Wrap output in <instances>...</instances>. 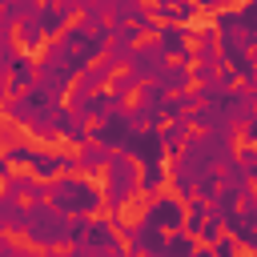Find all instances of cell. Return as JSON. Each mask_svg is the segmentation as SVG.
Wrapping results in <instances>:
<instances>
[{"label": "cell", "mask_w": 257, "mask_h": 257, "mask_svg": "<svg viewBox=\"0 0 257 257\" xmlns=\"http://www.w3.org/2000/svg\"><path fill=\"white\" fill-rule=\"evenodd\" d=\"M149 205H153V193H145L141 185H133V189H128V197H120V201H116L112 217H116L120 225L137 229V225H145V217H149Z\"/></svg>", "instance_id": "1"}, {"label": "cell", "mask_w": 257, "mask_h": 257, "mask_svg": "<svg viewBox=\"0 0 257 257\" xmlns=\"http://www.w3.org/2000/svg\"><path fill=\"white\" fill-rule=\"evenodd\" d=\"M145 84H149V80H141L137 88H124V92H120V108H124V112H137V108H141V92H145Z\"/></svg>", "instance_id": "2"}, {"label": "cell", "mask_w": 257, "mask_h": 257, "mask_svg": "<svg viewBox=\"0 0 257 257\" xmlns=\"http://www.w3.org/2000/svg\"><path fill=\"white\" fill-rule=\"evenodd\" d=\"M8 173H12V177H28V181H40V177H36V165H28L24 157H12V161H8Z\"/></svg>", "instance_id": "3"}, {"label": "cell", "mask_w": 257, "mask_h": 257, "mask_svg": "<svg viewBox=\"0 0 257 257\" xmlns=\"http://www.w3.org/2000/svg\"><path fill=\"white\" fill-rule=\"evenodd\" d=\"M72 249H76L72 241H56V245H48V253H52V257H72Z\"/></svg>", "instance_id": "4"}, {"label": "cell", "mask_w": 257, "mask_h": 257, "mask_svg": "<svg viewBox=\"0 0 257 257\" xmlns=\"http://www.w3.org/2000/svg\"><path fill=\"white\" fill-rule=\"evenodd\" d=\"M153 36H157V32H153V28H149V32H141V36H137V40H133V48H145V44H153Z\"/></svg>", "instance_id": "5"}, {"label": "cell", "mask_w": 257, "mask_h": 257, "mask_svg": "<svg viewBox=\"0 0 257 257\" xmlns=\"http://www.w3.org/2000/svg\"><path fill=\"white\" fill-rule=\"evenodd\" d=\"M84 128H88V133H96V128H104V116H88V120H84Z\"/></svg>", "instance_id": "6"}, {"label": "cell", "mask_w": 257, "mask_h": 257, "mask_svg": "<svg viewBox=\"0 0 257 257\" xmlns=\"http://www.w3.org/2000/svg\"><path fill=\"white\" fill-rule=\"evenodd\" d=\"M185 133H189V137H205V124H197V120H189V124H185Z\"/></svg>", "instance_id": "7"}, {"label": "cell", "mask_w": 257, "mask_h": 257, "mask_svg": "<svg viewBox=\"0 0 257 257\" xmlns=\"http://www.w3.org/2000/svg\"><path fill=\"white\" fill-rule=\"evenodd\" d=\"M217 241H233V229L229 225H217Z\"/></svg>", "instance_id": "8"}, {"label": "cell", "mask_w": 257, "mask_h": 257, "mask_svg": "<svg viewBox=\"0 0 257 257\" xmlns=\"http://www.w3.org/2000/svg\"><path fill=\"white\" fill-rule=\"evenodd\" d=\"M133 257H149V253H133Z\"/></svg>", "instance_id": "9"}]
</instances>
